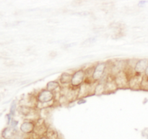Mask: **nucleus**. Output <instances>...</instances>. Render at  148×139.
<instances>
[{"instance_id": "f257e3e1", "label": "nucleus", "mask_w": 148, "mask_h": 139, "mask_svg": "<svg viewBox=\"0 0 148 139\" xmlns=\"http://www.w3.org/2000/svg\"><path fill=\"white\" fill-rule=\"evenodd\" d=\"M36 99H37V104H40V105H46V104L54 102V92L47 90L46 89H42L38 93L37 96H36Z\"/></svg>"}, {"instance_id": "f03ea898", "label": "nucleus", "mask_w": 148, "mask_h": 139, "mask_svg": "<svg viewBox=\"0 0 148 139\" xmlns=\"http://www.w3.org/2000/svg\"><path fill=\"white\" fill-rule=\"evenodd\" d=\"M108 63L107 62H100L95 66L92 79L94 82H98L105 76L106 72Z\"/></svg>"}, {"instance_id": "7ed1b4c3", "label": "nucleus", "mask_w": 148, "mask_h": 139, "mask_svg": "<svg viewBox=\"0 0 148 139\" xmlns=\"http://www.w3.org/2000/svg\"><path fill=\"white\" fill-rule=\"evenodd\" d=\"M127 67V60H116L111 63L109 74L115 76L118 74L124 72Z\"/></svg>"}, {"instance_id": "20e7f679", "label": "nucleus", "mask_w": 148, "mask_h": 139, "mask_svg": "<svg viewBox=\"0 0 148 139\" xmlns=\"http://www.w3.org/2000/svg\"><path fill=\"white\" fill-rule=\"evenodd\" d=\"M98 83V82H97ZM97 83L87 84L83 83L79 87V94H78V99H83L88 96L94 95L95 88Z\"/></svg>"}, {"instance_id": "39448f33", "label": "nucleus", "mask_w": 148, "mask_h": 139, "mask_svg": "<svg viewBox=\"0 0 148 139\" xmlns=\"http://www.w3.org/2000/svg\"><path fill=\"white\" fill-rule=\"evenodd\" d=\"M85 80V70L82 69H78L72 74V82L70 86L75 88H79Z\"/></svg>"}, {"instance_id": "423d86ee", "label": "nucleus", "mask_w": 148, "mask_h": 139, "mask_svg": "<svg viewBox=\"0 0 148 139\" xmlns=\"http://www.w3.org/2000/svg\"><path fill=\"white\" fill-rule=\"evenodd\" d=\"M35 123H36V128H35L33 134L36 137L46 136V134L49 126L47 125L45 120L42 118H39L37 121H35Z\"/></svg>"}, {"instance_id": "0eeeda50", "label": "nucleus", "mask_w": 148, "mask_h": 139, "mask_svg": "<svg viewBox=\"0 0 148 139\" xmlns=\"http://www.w3.org/2000/svg\"><path fill=\"white\" fill-rule=\"evenodd\" d=\"M114 79L116 83L118 89H126L129 88V81L130 77L125 72H121L114 76Z\"/></svg>"}, {"instance_id": "6e6552de", "label": "nucleus", "mask_w": 148, "mask_h": 139, "mask_svg": "<svg viewBox=\"0 0 148 139\" xmlns=\"http://www.w3.org/2000/svg\"><path fill=\"white\" fill-rule=\"evenodd\" d=\"M35 128H36V123H35V121L26 120L20 125V132L23 134L29 136L34 133Z\"/></svg>"}, {"instance_id": "1a4fd4ad", "label": "nucleus", "mask_w": 148, "mask_h": 139, "mask_svg": "<svg viewBox=\"0 0 148 139\" xmlns=\"http://www.w3.org/2000/svg\"><path fill=\"white\" fill-rule=\"evenodd\" d=\"M143 74H135L133 75L129 81V88L132 90H139L141 88V83L143 81Z\"/></svg>"}, {"instance_id": "9d476101", "label": "nucleus", "mask_w": 148, "mask_h": 139, "mask_svg": "<svg viewBox=\"0 0 148 139\" xmlns=\"http://www.w3.org/2000/svg\"><path fill=\"white\" fill-rule=\"evenodd\" d=\"M117 89H118V87L114 79V76L108 74L106 81L105 82V94L114 93Z\"/></svg>"}, {"instance_id": "9b49d317", "label": "nucleus", "mask_w": 148, "mask_h": 139, "mask_svg": "<svg viewBox=\"0 0 148 139\" xmlns=\"http://www.w3.org/2000/svg\"><path fill=\"white\" fill-rule=\"evenodd\" d=\"M148 66V59H142L137 60V63L135 65L134 70L135 74H145L146 69Z\"/></svg>"}, {"instance_id": "f8f14e48", "label": "nucleus", "mask_w": 148, "mask_h": 139, "mask_svg": "<svg viewBox=\"0 0 148 139\" xmlns=\"http://www.w3.org/2000/svg\"><path fill=\"white\" fill-rule=\"evenodd\" d=\"M19 113L24 117H30V115H36L37 110L35 108L26 106V105H20L17 109Z\"/></svg>"}, {"instance_id": "ddd939ff", "label": "nucleus", "mask_w": 148, "mask_h": 139, "mask_svg": "<svg viewBox=\"0 0 148 139\" xmlns=\"http://www.w3.org/2000/svg\"><path fill=\"white\" fill-rule=\"evenodd\" d=\"M17 131L12 127H7L1 132V138L3 139H14Z\"/></svg>"}, {"instance_id": "4468645a", "label": "nucleus", "mask_w": 148, "mask_h": 139, "mask_svg": "<svg viewBox=\"0 0 148 139\" xmlns=\"http://www.w3.org/2000/svg\"><path fill=\"white\" fill-rule=\"evenodd\" d=\"M72 74H69L68 72H64L61 74L59 78V83L60 84L63 85H69L70 86L71 82H72Z\"/></svg>"}, {"instance_id": "2eb2a0df", "label": "nucleus", "mask_w": 148, "mask_h": 139, "mask_svg": "<svg viewBox=\"0 0 148 139\" xmlns=\"http://www.w3.org/2000/svg\"><path fill=\"white\" fill-rule=\"evenodd\" d=\"M46 89L47 90L51 91L52 92H55L57 91V89H61V85L59 82H57V81H51V82H49L46 84Z\"/></svg>"}, {"instance_id": "dca6fc26", "label": "nucleus", "mask_w": 148, "mask_h": 139, "mask_svg": "<svg viewBox=\"0 0 148 139\" xmlns=\"http://www.w3.org/2000/svg\"><path fill=\"white\" fill-rule=\"evenodd\" d=\"M46 136L48 137L49 139H59V134L58 132L53 128L49 127L47 130V132L46 134Z\"/></svg>"}, {"instance_id": "f3484780", "label": "nucleus", "mask_w": 148, "mask_h": 139, "mask_svg": "<svg viewBox=\"0 0 148 139\" xmlns=\"http://www.w3.org/2000/svg\"><path fill=\"white\" fill-rule=\"evenodd\" d=\"M140 89L144 91H148V76H143V81L141 83V88Z\"/></svg>"}, {"instance_id": "a211bd4d", "label": "nucleus", "mask_w": 148, "mask_h": 139, "mask_svg": "<svg viewBox=\"0 0 148 139\" xmlns=\"http://www.w3.org/2000/svg\"><path fill=\"white\" fill-rule=\"evenodd\" d=\"M97 40V37L96 36H93V37H90L89 38H88L87 40H85L83 43H82V46H90V45H92V43H94L95 42H96Z\"/></svg>"}, {"instance_id": "6ab92c4d", "label": "nucleus", "mask_w": 148, "mask_h": 139, "mask_svg": "<svg viewBox=\"0 0 148 139\" xmlns=\"http://www.w3.org/2000/svg\"><path fill=\"white\" fill-rule=\"evenodd\" d=\"M16 110H17V104H16L15 101H13L11 104V106H10V114L12 116H14V114H15Z\"/></svg>"}, {"instance_id": "aec40b11", "label": "nucleus", "mask_w": 148, "mask_h": 139, "mask_svg": "<svg viewBox=\"0 0 148 139\" xmlns=\"http://www.w3.org/2000/svg\"><path fill=\"white\" fill-rule=\"evenodd\" d=\"M17 125H18V121H14V120H12V122H11V123H10V127H12V128L16 129Z\"/></svg>"}, {"instance_id": "412c9836", "label": "nucleus", "mask_w": 148, "mask_h": 139, "mask_svg": "<svg viewBox=\"0 0 148 139\" xmlns=\"http://www.w3.org/2000/svg\"><path fill=\"white\" fill-rule=\"evenodd\" d=\"M77 45L76 43H66L64 46V48H72L74 46H75Z\"/></svg>"}, {"instance_id": "4be33fe9", "label": "nucleus", "mask_w": 148, "mask_h": 139, "mask_svg": "<svg viewBox=\"0 0 148 139\" xmlns=\"http://www.w3.org/2000/svg\"><path fill=\"white\" fill-rule=\"evenodd\" d=\"M7 124H8V125H10V123H11L13 119H12V116L10 113L7 115Z\"/></svg>"}, {"instance_id": "5701e85b", "label": "nucleus", "mask_w": 148, "mask_h": 139, "mask_svg": "<svg viewBox=\"0 0 148 139\" xmlns=\"http://www.w3.org/2000/svg\"><path fill=\"white\" fill-rule=\"evenodd\" d=\"M85 102H86V101L83 100V99H78L77 104H78V105H81V104L85 103Z\"/></svg>"}, {"instance_id": "b1692460", "label": "nucleus", "mask_w": 148, "mask_h": 139, "mask_svg": "<svg viewBox=\"0 0 148 139\" xmlns=\"http://www.w3.org/2000/svg\"><path fill=\"white\" fill-rule=\"evenodd\" d=\"M146 3H147V1H140V2H139L138 5H139V6L144 5V4H146Z\"/></svg>"}, {"instance_id": "393cba45", "label": "nucleus", "mask_w": 148, "mask_h": 139, "mask_svg": "<svg viewBox=\"0 0 148 139\" xmlns=\"http://www.w3.org/2000/svg\"><path fill=\"white\" fill-rule=\"evenodd\" d=\"M38 139H49L48 137H46V136H40V137H38Z\"/></svg>"}, {"instance_id": "a878e982", "label": "nucleus", "mask_w": 148, "mask_h": 139, "mask_svg": "<svg viewBox=\"0 0 148 139\" xmlns=\"http://www.w3.org/2000/svg\"><path fill=\"white\" fill-rule=\"evenodd\" d=\"M145 76H148V66H147V69H146V71H145Z\"/></svg>"}]
</instances>
